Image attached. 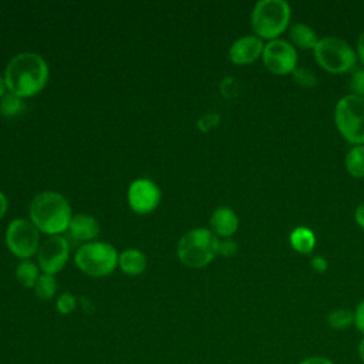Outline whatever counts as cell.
<instances>
[{"instance_id":"cell-1","label":"cell","mask_w":364,"mask_h":364,"mask_svg":"<svg viewBox=\"0 0 364 364\" xmlns=\"http://www.w3.org/2000/svg\"><path fill=\"white\" fill-rule=\"evenodd\" d=\"M48 65L36 53H20L14 55L4 71V81L9 92L21 98L38 94L47 84Z\"/></svg>"},{"instance_id":"cell-2","label":"cell","mask_w":364,"mask_h":364,"mask_svg":"<svg viewBox=\"0 0 364 364\" xmlns=\"http://www.w3.org/2000/svg\"><path fill=\"white\" fill-rule=\"evenodd\" d=\"M30 219L33 225L43 233L54 236L68 229L73 218L67 199L53 191H46L36 195L30 203Z\"/></svg>"},{"instance_id":"cell-3","label":"cell","mask_w":364,"mask_h":364,"mask_svg":"<svg viewBox=\"0 0 364 364\" xmlns=\"http://www.w3.org/2000/svg\"><path fill=\"white\" fill-rule=\"evenodd\" d=\"M219 239L212 230L196 228L186 232L178 242L176 253L179 260L192 269L209 264L218 255Z\"/></svg>"},{"instance_id":"cell-4","label":"cell","mask_w":364,"mask_h":364,"mask_svg":"<svg viewBox=\"0 0 364 364\" xmlns=\"http://www.w3.org/2000/svg\"><path fill=\"white\" fill-rule=\"evenodd\" d=\"M291 10L284 0H259L250 14L252 28L257 37L274 40L287 27Z\"/></svg>"},{"instance_id":"cell-5","label":"cell","mask_w":364,"mask_h":364,"mask_svg":"<svg viewBox=\"0 0 364 364\" xmlns=\"http://www.w3.org/2000/svg\"><path fill=\"white\" fill-rule=\"evenodd\" d=\"M334 121L340 134L351 144H364V97L347 94L334 108Z\"/></svg>"},{"instance_id":"cell-6","label":"cell","mask_w":364,"mask_h":364,"mask_svg":"<svg viewBox=\"0 0 364 364\" xmlns=\"http://www.w3.org/2000/svg\"><path fill=\"white\" fill-rule=\"evenodd\" d=\"M313 53L317 64L326 71L334 74L351 70L357 60L353 47L346 40L336 36H326L318 38Z\"/></svg>"},{"instance_id":"cell-7","label":"cell","mask_w":364,"mask_h":364,"mask_svg":"<svg viewBox=\"0 0 364 364\" xmlns=\"http://www.w3.org/2000/svg\"><path fill=\"white\" fill-rule=\"evenodd\" d=\"M118 252L105 242H88L75 253L77 267L92 277H104L114 272L118 264Z\"/></svg>"},{"instance_id":"cell-8","label":"cell","mask_w":364,"mask_h":364,"mask_svg":"<svg viewBox=\"0 0 364 364\" xmlns=\"http://www.w3.org/2000/svg\"><path fill=\"white\" fill-rule=\"evenodd\" d=\"M6 245L18 259L27 260L38 252L40 230L27 219H14L6 230Z\"/></svg>"},{"instance_id":"cell-9","label":"cell","mask_w":364,"mask_h":364,"mask_svg":"<svg viewBox=\"0 0 364 364\" xmlns=\"http://www.w3.org/2000/svg\"><path fill=\"white\" fill-rule=\"evenodd\" d=\"M262 60L270 73L279 75L291 74L297 67V53L294 46L282 38H274L264 44Z\"/></svg>"},{"instance_id":"cell-10","label":"cell","mask_w":364,"mask_h":364,"mask_svg":"<svg viewBox=\"0 0 364 364\" xmlns=\"http://www.w3.org/2000/svg\"><path fill=\"white\" fill-rule=\"evenodd\" d=\"M70 256L68 240L60 235L48 236L38 247L37 262L38 267L46 274L54 276L67 263Z\"/></svg>"},{"instance_id":"cell-11","label":"cell","mask_w":364,"mask_h":364,"mask_svg":"<svg viewBox=\"0 0 364 364\" xmlns=\"http://www.w3.org/2000/svg\"><path fill=\"white\" fill-rule=\"evenodd\" d=\"M129 208L139 215L151 213L161 200V191L155 182L146 178L135 179L127 192Z\"/></svg>"},{"instance_id":"cell-12","label":"cell","mask_w":364,"mask_h":364,"mask_svg":"<svg viewBox=\"0 0 364 364\" xmlns=\"http://www.w3.org/2000/svg\"><path fill=\"white\" fill-rule=\"evenodd\" d=\"M263 40L257 36H243L237 38L229 48V60L233 64L243 65L257 60L263 53Z\"/></svg>"},{"instance_id":"cell-13","label":"cell","mask_w":364,"mask_h":364,"mask_svg":"<svg viewBox=\"0 0 364 364\" xmlns=\"http://www.w3.org/2000/svg\"><path fill=\"white\" fill-rule=\"evenodd\" d=\"M67 232L71 239L88 243L98 236L100 225L94 216L78 213L71 218Z\"/></svg>"},{"instance_id":"cell-14","label":"cell","mask_w":364,"mask_h":364,"mask_svg":"<svg viewBox=\"0 0 364 364\" xmlns=\"http://www.w3.org/2000/svg\"><path fill=\"white\" fill-rule=\"evenodd\" d=\"M239 226V219L236 212L229 206H219L213 210L210 216V230L215 236L229 237Z\"/></svg>"},{"instance_id":"cell-15","label":"cell","mask_w":364,"mask_h":364,"mask_svg":"<svg viewBox=\"0 0 364 364\" xmlns=\"http://www.w3.org/2000/svg\"><path fill=\"white\" fill-rule=\"evenodd\" d=\"M118 264L125 274L138 276L146 267V257L138 249H125L118 257Z\"/></svg>"},{"instance_id":"cell-16","label":"cell","mask_w":364,"mask_h":364,"mask_svg":"<svg viewBox=\"0 0 364 364\" xmlns=\"http://www.w3.org/2000/svg\"><path fill=\"white\" fill-rule=\"evenodd\" d=\"M289 34L293 44L300 48H314L318 41L316 31L304 23H293L290 26Z\"/></svg>"},{"instance_id":"cell-17","label":"cell","mask_w":364,"mask_h":364,"mask_svg":"<svg viewBox=\"0 0 364 364\" xmlns=\"http://www.w3.org/2000/svg\"><path fill=\"white\" fill-rule=\"evenodd\" d=\"M290 243L299 253H310L316 246V236L309 228L299 226L290 233Z\"/></svg>"},{"instance_id":"cell-18","label":"cell","mask_w":364,"mask_h":364,"mask_svg":"<svg viewBox=\"0 0 364 364\" xmlns=\"http://www.w3.org/2000/svg\"><path fill=\"white\" fill-rule=\"evenodd\" d=\"M40 277V272H38V264H36L34 262L31 260H21L17 267H16V279L17 282L28 289V287H33L36 286L37 280Z\"/></svg>"},{"instance_id":"cell-19","label":"cell","mask_w":364,"mask_h":364,"mask_svg":"<svg viewBox=\"0 0 364 364\" xmlns=\"http://www.w3.org/2000/svg\"><path fill=\"white\" fill-rule=\"evenodd\" d=\"M346 169L354 178L364 176V145L353 146L346 155Z\"/></svg>"},{"instance_id":"cell-20","label":"cell","mask_w":364,"mask_h":364,"mask_svg":"<svg viewBox=\"0 0 364 364\" xmlns=\"http://www.w3.org/2000/svg\"><path fill=\"white\" fill-rule=\"evenodd\" d=\"M24 111V101L21 97L13 94V92H6L3 98L0 100V114L6 118H13Z\"/></svg>"},{"instance_id":"cell-21","label":"cell","mask_w":364,"mask_h":364,"mask_svg":"<svg viewBox=\"0 0 364 364\" xmlns=\"http://www.w3.org/2000/svg\"><path fill=\"white\" fill-rule=\"evenodd\" d=\"M57 291V280L51 274H40L36 286L34 293L41 300H51Z\"/></svg>"},{"instance_id":"cell-22","label":"cell","mask_w":364,"mask_h":364,"mask_svg":"<svg viewBox=\"0 0 364 364\" xmlns=\"http://www.w3.org/2000/svg\"><path fill=\"white\" fill-rule=\"evenodd\" d=\"M327 324L334 330H346L354 324V311L348 309H336L327 316Z\"/></svg>"},{"instance_id":"cell-23","label":"cell","mask_w":364,"mask_h":364,"mask_svg":"<svg viewBox=\"0 0 364 364\" xmlns=\"http://www.w3.org/2000/svg\"><path fill=\"white\" fill-rule=\"evenodd\" d=\"M291 75H293V80L303 87H314L317 84V77L310 68L296 67Z\"/></svg>"},{"instance_id":"cell-24","label":"cell","mask_w":364,"mask_h":364,"mask_svg":"<svg viewBox=\"0 0 364 364\" xmlns=\"http://www.w3.org/2000/svg\"><path fill=\"white\" fill-rule=\"evenodd\" d=\"M348 85L354 95L364 97V67H357L351 71Z\"/></svg>"},{"instance_id":"cell-25","label":"cell","mask_w":364,"mask_h":364,"mask_svg":"<svg viewBox=\"0 0 364 364\" xmlns=\"http://www.w3.org/2000/svg\"><path fill=\"white\" fill-rule=\"evenodd\" d=\"M77 306V301H75V297L70 293V291H65L63 294L58 296L57 299V303H55V309L60 314H70Z\"/></svg>"},{"instance_id":"cell-26","label":"cell","mask_w":364,"mask_h":364,"mask_svg":"<svg viewBox=\"0 0 364 364\" xmlns=\"http://www.w3.org/2000/svg\"><path fill=\"white\" fill-rule=\"evenodd\" d=\"M354 326L364 336V299L358 303L354 310Z\"/></svg>"},{"instance_id":"cell-27","label":"cell","mask_w":364,"mask_h":364,"mask_svg":"<svg viewBox=\"0 0 364 364\" xmlns=\"http://www.w3.org/2000/svg\"><path fill=\"white\" fill-rule=\"evenodd\" d=\"M237 250V245L233 240H219V247H218V253L223 255V256H232L235 255Z\"/></svg>"},{"instance_id":"cell-28","label":"cell","mask_w":364,"mask_h":364,"mask_svg":"<svg viewBox=\"0 0 364 364\" xmlns=\"http://www.w3.org/2000/svg\"><path fill=\"white\" fill-rule=\"evenodd\" d=\"M299 364H334L330 358L323 357V355H311L304 360H301Z\"/></svg>"},{"instance_id":"cell-29","label":"cell","mask_w":364,"mask_h":364,"mask_svg":"<svg viewBox=\"0 0 364 364\" xmlns=\"http://www.w3.org/2000/svg\"><path fill=\"white\" fill-rule=\"evenodd\" d=\"M311 267H313L316 272L323 273V272L327 270V262H326V259L321 257V256H314V257L311 259Z\"/></svg>"},{"instance_id":"cell-30","label":"cell","mask_w":364,"mask_h":364,"mask_svg":"<svg viewBox=\"0 0 364 364\" xmlns=\"http://www.w3.org/2000/svg\"><path fill=\"white\" fill-rule=\"evenodd\" d=\"M354 216H355V222L358 223V226L364 229V202H361V203L357 206Z\"/></svg>"},{"instance_id":"cell-31","label":"cell","mask_w":364,"mask_h":364,"mask_svg":"<svg viewBox=\"0 0 364 364\" xmlns=\"http://www.w3.org/2000/svg\"><path fill=\"white\" fill-rule=\"evenodd\" d=\"M357 53H358V57L361 60V63L364 64V31L360 34L358 37V41H357Z\"/></svg>"},{"instance_id":"cell-32","label":"cell","mask_w":364,"mask_h":364,"mask_svg":"<svg viewBox=\"0 0 364 364\" xmlns=\"http://www.w3.org/2000/svg\"><path fill=\"white\" fill-rule=\"evenodd\" d=\"M7 199H6V196H4V193L3 192H0V219L6 215V212H7Z\"/></svg>"},{"instance_id":"cell-33","label":"cell","mask_w":364,"mask_h":364,"mask_svg":"<svg viewBox=\"0 0 364 364\" xmlns=\"http://www.w3.org/2000/svg\"><path fill=\"white\" fill-rule=\"evenodd\" d=\"M358 357H360L361 363H364V337L358 343Z\"/></svg>"},{"instance_id":"cell-34","label":"cell","mask_w":364,"mask_h":364,"mask_svg":"<svg viewBox=\"0 0 364 364\" xmlns=\"http://www.w3.org/2000/svg\"><path fill=\"white\" fill-rule=\"evenodd\" d=\"M6 81H4V77L0 75V100L3 98V95L6 94Z\"/></svg>"}]
</instances>
